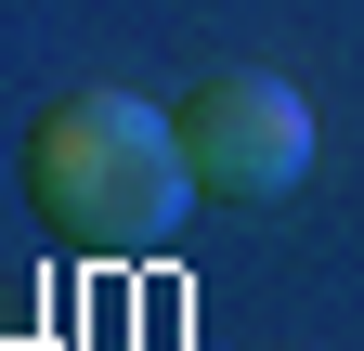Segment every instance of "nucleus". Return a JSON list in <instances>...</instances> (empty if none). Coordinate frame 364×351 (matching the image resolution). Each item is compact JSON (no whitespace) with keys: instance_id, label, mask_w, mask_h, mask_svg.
Segmentation results:
<instances>
[{"instance_id":"1","label":"nucleus","mask_w":364,"mask_h":351,"mask_svg":"<svg viewBox=\"0 0 364 351\" xmlns=\"http://www.w3.org/2000/svg\"><path fill=\"white\" fill-rule=\"evenodd\" d=\"M14 183H26V222L53 234V247H78V260H144V247H169L196 169H182L169 104H144V92H65V104L26 117Z\"/></svg>"},{"instance_id":"2","label":"nucleus","mask_w":364,"mask_h":351,"mask_svg":"<svg viewBox=\"0 0 364 351\" xmlns=\"http://www.w3.org/2000/svg\"><path fill=\"white\" fill-rule=\"evenodd\" d=\"M169 130H182L196 195H235V208H273V195L312 169V104H299L273 65H208L196 92L169 104Z\"/></svg>"}]
</instances>
